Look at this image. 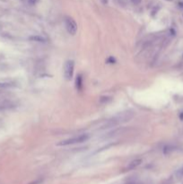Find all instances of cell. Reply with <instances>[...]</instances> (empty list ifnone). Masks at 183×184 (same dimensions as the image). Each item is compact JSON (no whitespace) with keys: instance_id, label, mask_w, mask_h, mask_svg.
<instances>
[{"instance_id":"1","label":"cell","mask_w":183,"mask_h":184,"mask_svg":"<svg viewBox=\"0 0 183 184\" xmlns=\"http://www.w3.org/2000/svg\"><path fill=\"white\" fill-rule=\"evenodd\" d=\"M132 114L129 112H123L121 114H119L118 116H116L113 119L108 120L106 123L101 127V130H105V128H109L117 126L120 123H123V122L129 121L132 118Z\"/></svg>"},{"instance_id":"2","label":"cell","mask_w":183,"mask_h":184,"mask_svg":"<svg viewBox=\"0 0 183 184\" xmlns=\"http://www.w3.org/2000/svg\"><path fill=\"white\" fill-rule=\"evenodd\" d=\"M90 136L88 134H81L79 136L74 137V138H70L68 139H65L63 141H61L58 144V145L60 146H66V145H76V144H81L84 142H86L89 139Z\"/></svg>"},{"instance_id":"3","label":"cell","mask_w":183,"mask_h":184,"mask_svg":"<svg viewBox=\"0 0 183 184\" xmlns=\"http://www.w3.org/2000/svg\"><path fill=\"white\" fill-rule=\"evenodd\" d=\"M75 62L73 60H68L64 66V77L66 81H70L74 76Z\"/></svg>"},{"instance_id":"4","label":"cell","mask_w":183,"mask_h":184,"mask_svg":"<svg viewBox=\"0 0 183 184\" xmlns=\"http://www.w3.org/2000/svg\"><path fill=\"white\" fill-rule=\"evenodd\" d=\"M65 23H66V28L68 30V33L71 35H75L77 32V24H76V21L70 16H66L65 18Z\"/></svg>"},{"instance_id":"5","label":"cell","mask_w":183,"mask_h":184,"mask_svg":"<svg viewBox=\"0 0 183 184\" xmlns=\"http://www.w3.org/2000/svg\"><path fill=\"white\" fill-rule=\"evenodd\" d=\"M141 163H142V159H135V160H133L131 163H129V165L127 166V170H133V169L138 167Z\"/></svg>"},{"instance_id":"6","label":"cell","mask_w":183,"mask_h":184,"mask_svg":"<svg viewBox=\"0 0 183 184\" xmlns=\"http://www.w3.org/2000/svg\"><path fill=\"white\" fill-rule=\"evenodd\" d=\"M14 107V103L11 102H0V110H7Z\"/></svg>"},{"instance_id":"7","label":"cell","mask_w":183,"mask_h":184,"mask_svg":"<svg viewBox=\"0 0 183 184\" xmlns=\"http://www.w3.org/2000/svg\"><path fill=\"white\" fill-rule=\"evenodd\" d=\"M29 39L30 41H37V42H46L47 41V39L45 37L41 36V35H32V36H30Z\"/></svg>"},{"instance_id":"8","label":"cell","mask_w":183,"mask_h":184,"mask_svg":"<svg viewBox=\"0 0 183 184\" xmlns=\"http://www.w3.org/2000/svg\"><path fill=\"white\" fill-rule=\"evenodd\" d=\"M76 87L78 91H81L83 88V78L81 75H78L76 79Z\"/></svg>"},{"instance_id":"9","label":"cell","mask_w":183,"mask_h":184,"mask_svg":"<svg viewBox=\"0 0 183 184\" xmlns=\"http://www.w3.org/2000/svg\"><path fill=\"white\" fill-rule=\"evenodd\" d=\"M14 84L12 83H0V89H5V88H10L13 87Z\"/></svg>"},{"instance_id":"10","label":"cell","mask_w":183,"mask_h":184,"mask_svg":"<svg viewBox=\"0 0 183 184\" xmlns=\"http://www.w3.org/2000/svg\"><path fill=\"white\" fill-rule=\"evenodd\" d=\"M177 177H178V178L183 177V167L180 168L178 171H177Z\"/></svg>"},{"instance_id":"11","label":"cell","mask_w":183,"mask_h":184,"mask_svg":"<svg viewBox=\"0 0 183 184\" xmlns=\"http://www.w3.org/2000/svg\"><path fill=\"white\" fill-rule=\"evenodd\" d=\"M130 1H131V3H132V4L137 5H140V4H141L142 0H130Z\"/></svg>"},{"instance_id":"12","label":"cell","mask_w":183,"mask_h":184,"mask_svg":"<svg viewBox=\"0 0 183 184\" xmlns=\"http://www.w3.org/2000/svg\"><path fill=\"white\" fill-rule=\"evenodd\" d=\"M37 1H38V0H28V2H29L30 4H32V5L36 4V3H37Z\"/></svg>"},{"instance_id":"13","label":"cell","mask_w":183,"mask_h":184,"mask_svg":"<svg viewBox=\"0 0 183 184\" xmlns=\"http://www.w3.org/2000/svg\"><path fill=\"white\" fill-rule=\"evenodd\" d=\"M167 1H172V0H167Z\"/></svg>"}]
</instances>
